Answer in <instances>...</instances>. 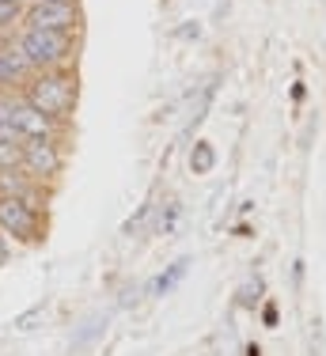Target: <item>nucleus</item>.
<instances>
[{
	"mask_svg": "<svg viewBox=\"0 0 326 356\" xmlns=\"http://www.w3.org/2000/svg\"><path fill=\"white\" fill-rule=\"evenodd\" d=\"M23 163V140L20 144H0V171H12Z\"/></svg>",
	"mask_w": 326,
	"mask_h": 356,
	"instance_id": "12",
	"label": "nucleus"
},
{
	"mask_svg": "<svg viewBox=\"0 0 326 356\" xmlns=\"http://www.w3.org/2000/svg\"><path fill=\"white\" fill-rule=\"evenodd\" d=\"M27 19V0H0V35L23 27Z\"/></svg>",
	"mask_w": 326,
	"mask_h": 356,
	"instance_id": "8",
	"label": "nucleus"
},
{
	"mask_svg": "<svg viewBox=\"0 0 326 356\" xmlns=\"http://www.w3.org/2000/svg\"><path fill=\"white\" fill-rule=\"evenodd\" d=\"M175 216H178V205H175V201H171V205H167V216H160V224H156L163 235H167L171 227H175Z\"/></svg>",
	"mask_w": 326,
	"mask_h": 356,
	"instance_id": "14",
	"label": "nucleus"
},
{
	"mask_svg": "<svg viewBox=\"0 0 326 356\" xmlns=\"http://www.w3.org/2000/svg\"><path fill=\"white\" fill-rule=\"evenodd\" d=\"M23 137L15 133V125L12 122H0V144H20Z\"/></svg>",
	"mask_w": 326,
	"mask_h": 356,
	"instance_id": "13",
	"label": "nucleus"
},
{
	"mask_svg": "<svg viewBox=\"0 0 326 356\" xmlns=\"http://www.w3.org/2000/svg\"><path fill=\"white\" fill-rule=\"evenodd\" d=\"M212 163H217V152H212V144H209V140L194 144V152H190V171H194V175H209Z\"/></svg>",
	"mask_w": 326,
	"mask_h": 356,
	"instance_id": "11",
	"label": "nucleus"
},
{
	"mask_svg": "<svg viewBox=\"0 0 326 356\" xmlns=\"http://www.w3.org/2000/svg\"><path fill=\"white\" fill-rule=\"evenodd\" d=\"M23 27L76 35V27H80V8H76V0H31Z\"/></svg>",
	"mask_w": 326,
	"mask_h": 356,
	"instance_id": "3",
	"label": "nucleus"
},
{
	"mask_svg": "<svg viewBox=\"0 0 326 356\" xmlns=\"http://www.w3.org/2000/svg\"><path fill=\"white\" fill-rule=\"evenodd\" d=\"M186 266H190V261H186V258H183V261H175V266H171V269H167V273H160V277H156V281H152V284H148V292H152V296H163V292H171V288H175L178 281H183V273H186Z\"/></svg>",
	"mask_w": 326,
	"mask_h": 356,
	"instance_id": "10",
	"label": "nucleus"
},
{
	"mask_svg": "<svg viewBox=\"0 0 326 356\" xmlns=\"http://www.w3.org/2000/svg\"><path fill=\"white\" fill-rule=\"evenodd\" d=\"M12 125L23 140H46V137H57V129H61V122L42 114V110L31 106L27 99H20V103L12 106Z\"/></svg>",
	"mask_w": 326,
	"mask_h": 356,
	"instance_id": "6",
	"label": "nucleus"
},
{
	"mask_svg": "<svg viewBox=\"0 0 326 356\" xmlns=\"http://www.w3.org/2000/svg\"><path fill=\"white\" fill-rule=\"evenodd\" d=\"M76 91H80V80H76L72 69H49L27 80L23 99L31 106H38L42 114H49L54 122H68V114L76 110Z\"/></svg>",
	"mask_w": 326,
	"mask_h": 356,
	"instance_id": "1",
	"label": "nucleus"
},
{
	"mask_svg": "<svg viewBox=\"0 0 326 356\" xmlns=\"http://www.w3.org/2000/svg\"><path fill=\"white\" fill-rule=\"evenodd\" d=\"M0 197H27V178H23V167L0 171Z\"/></svg>",
	"mask_w": 326,
	"mask_h": 356,
	"instance_id": "9",
	"label": "nucleus"
},
{
	"mask_svg": "<svg viewBox=\"0 0 326 356\" xmlns=\"http://www.w3.org/2000/svg\"><path fill=\"white\" fill-rule=\"evenodd\" d=\"M8 261V243H4V232H0V266Z\"/></svg>",
	"mask_w": 326,
	"mask_h": 356,
	"instance_id": "16",
	"label": "nucleus"
},
{
	"mask_svg": "<svg viewBox=\"0 0 326 356\" xmlns=\"http://www.w3.org/2000/svg\"><path fill=\"white\" fill-rule=\"evenodd\" d=\"M0 232L15 239H38V213L27 197H0Z\"/></svg>",
	"mask_w": 326,
	"mask_h": 356,
	"instance_id": "5",
	"label": "nucleus"
},
{
	"mask_svg": "<svg viewBox=\"0 0 326 356\" xmlns=\"http://www.w3.org/2000/svg\"><path fill=\"white\" fill-rule=\"evenodd\" d=\"M15 49L23 54V61L31 65V72H49V69H68V61L76 57V35H61V31H34L23 27L15 38Z\"/></svg>",
	"mask_w": 326,
	"mask_h": 356,
	"instance_id": "2",
	"label": "nucleus"
},
{
	"mask_svg": "<svg viewBox=\"0 0 326 356\" xmlns=\"http://www.w3.org/2000/svg\"><path fill=\"white\" fill-rule=\"evenodd\" d=\"M61 148H57L54 137L46 140H23V175L27 178H54L61 175Z\"/></svg>",
	"mask_w": 326,
	"mask_h": 356,
	"instance_id": "4",
	"label": "nucleus"
},
{
	"mask_svg": "<svg viewBox=\"0 0 326 356\" xmlns=\"http://www.w3.org/2000/svg\"><path fill=\"white\" fill-rule=\"evenodd\" d=\"M27 80H31V65L23 61L15 42H4V46H0V91H12Z\"/></svg>",
	"mask_w": 326,
	"mask_h": 356,
	"instance_id": "7",
	"label": "nucleus"
},
{
	"mask_svg": "<svg viewBox=\"0 0 326 356\" xmlns=\"http://www.w3.org/2000/svg\"><path fill=\"white\" fill-rule=\"evenodd\" d=\"M12 106H15V103L4 95V91H0V122H12Z\"/></svg>",
	"mask_w": 326,
	"mask_h": 356,
	"instance_id": "15",
	"label": "nucleus"
}]
</instances>
